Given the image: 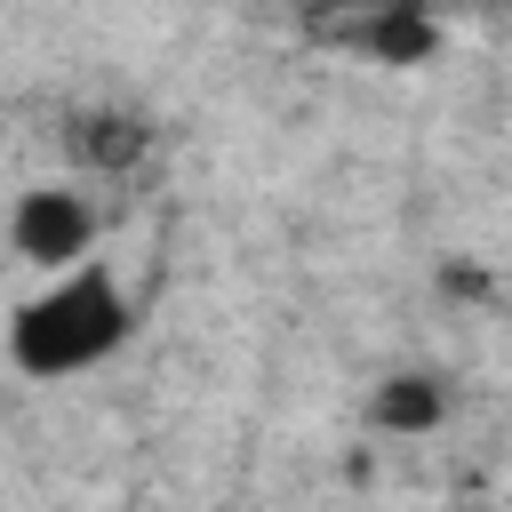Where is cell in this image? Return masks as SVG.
Returning a JSON list of instances; mask_svg holds the SVG:
<instances>
[{
	"mask_svg": "<svg viewBox=\"0 0 512 512\" xmlns=\"http://www.w3.org/2000/svg\"><path fill=\"white\" fill-rule=\"evenodd\" d=\"M96 232H104V216L80 184H24L8 200V248L32 272H64V264L96 256Z\"/></svg>",
	"mask_w": 512,
	"mask_h": 512,
	"instance_id": "7a4b0ae2",
	"label": "cell"
},
{
	"mask_svg": "<svg viewBox=\"0 0 512 512\" xmlns=\"http://www.w3.org/2000/svg\"><path fill=\"white\" fill-rule=\"evenodd\" d=\"M368 424L392 432V440H424V432L448 424V384L432 368H400V376H384L368 392Z\"/></svg>",
	"mask_w": 512,
	"mask_h": 512,
	"instance_id": "5b68a950",
	"label": "cell"
},
{
	"mask_svg": "<svg viewBox=\"0 0 512 512\" xmlns=\"http://www.w3.org/2000/svg\"><path fill=\"white\" fill-rule=\"evenodd\" d=\"M128 336H136V304H128L120 272L104 256H80L8 312V368L32 384H64V376L104 368Z\"/></svg>",
	"mask_w": 512,
	"mask_h": 512,
	"instance_id": "6da1fadb",
	"label": "cell"
},
{
	"mask_svg": "<svg viewBox=\"0 0 512 512\" xmlns=\"http://www.w3.org/2000/svg\"><path fill=\"white\" fill-rule=\"evenodd\" d=\"M64 152L80 168H96V176H128L152 152V128L136 112H120V104H96V112H72L64 120Z\"/></svg>",
	"mask_w": 512,
	"mask_h": 512,
	"instance_id": "3957f363",
	"label": "cell"
},
{
	"mask_svg": "<svg viewBox=\"0 0 512 512\" xmlns=\"http://www.w3.org/2000/svg\"><path fill=\"white\" fill-rule=\"evenodd\" d=\"M352 48L360 56H376V64H432L440 56V16L424 8V0H376L368 8V24L352 32Z\"/></svg>",
	"mask_w": 512,
	"mask_h": 512,
	"instance_id": "277c9868",
	"label": "cell"
}]
</instances>
